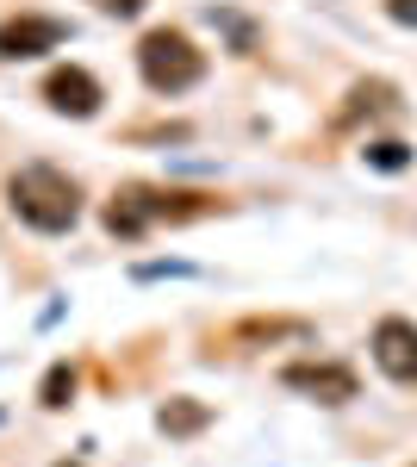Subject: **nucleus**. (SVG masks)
<instances>
[{"mask_svg":"<svg viewBox=\"0 0 417 467\" xmlns=\"http://www.w3.org/2000/svg\"><path fill=\"white\" fill-rule=\"evenodd\" d=\"M6 213L19 224H32V231H44V237H63V231L81 224V187L57 162H26V169L6 175Z\"/></svg>","mask_w":417,"mask_h":467,"instance_id":"1","label":"nucleus"},{"mask_svg":"<svg viewBox=\"0 0 417 467\" xmlns=\"http://www.w3.org/2000/svg\"><path fill=\"white\" fill-rule=\"evenodd\" d=\"M218 213V200L212 193H181V187H119L112 193V206H106V231L119 237V244H138L150 224H187V218H206Z\"/></svg>","mask_w":417,"mask_h":467,"instance_id":"2","label":"nucleus"},{"mask_svg":"<svg viewBox=\"0 0 417 467\" xmlns=\"http://www.w3.org/2000/svg\"><path fill=\"white\" fill-rule=\"evenodd\" d=\"M138 75L150 94H187V88H200L206 81V50L193 44L187 32H174V26H156V32L138 37Z\"/></svg>","mask_w":417,"mask_h":467,"instance_id":"3","label":"nucleus"},{"mask_svg":"<svg viewBox=\"0 0 417 467\" xmlns=\"http://www.w3.org/2000/svg\"><path fill=\"white\" fill-rule=\"evenodd\" d=\"M280 387L318 399V405H349V399L361 393V380H355L349 361H287L280 368Z\"/></svg>","mask_w":417,"mask_h":467,"instance_id":"4","label":"nucleus"},{"mask_svg":"<svg viewBox=\"0 0 417 467\" xmlns=\"http://www.w3.org/2000/svg\"><path fill=\"white\" fill-rule=\"evenodd\" d=\"M368 349H374V368H381L386 380H399V387H417V318H381L374 324V337H368Z\"/></svg>","mask_w":417,"mask_h":467,"instance_id":"5","label":"nucleus"},{"mask_svg":"<svg viewBox=\"0 0 417 467\" xmlns=\"http://www.w3.org/2000/svg\"><path fill=\"white\" fill-rule=\"evenodd\" d=\"M100 100H106V88L81 69V63H63V69L44 75V107L63 112V119H94V112H100Z\"/></svg>","mask_w":417,"mask_h":467,"instance_id":"6","label":"nucleus"},{"mask_svg":"<svg viewBox=\"0 0 417 467\" xmlns=\"http://www.w3.org/2000/svg\"><path fill=\"white\" fill-rule=\"evenodd\" d=\"M69 37L63 19H50V13H13L6 26H0V63H26V57H44V50H57Z\"/></svg>","mask_w":417,"mask_h":467,"instance_id":"7","label":"nucleus"},{"mask_svg":"<svg viewBox=\"0 0 417 467\" xmlns=\"http://www.w3.org/2000/svg\"><path fill=\"white\" fill-rule=\"evenodd\" d=\"M212 424V405H200V399H169V405H162V411H156V431L162 436H181V442H187V436H200Z\"/></svg>","mask_w":417,"mask_h":467,"instance_id":"8","label":"nucleus"},{"mask_svg":"<svg viewBox=\"0 0 417 467\" xmlns=\"http://www.w3.org/2000/svg\"><path fill=\"white\" fill-rule=\"evenodd\" d=\"M392 107H399L392 81H355V88H349V107H343V125H355L361 112L374 119V112H392Z\"/></svg>","mask_w":417,"mask_h":467,"instance_id":"9","label":"nucleus"},{"mask_svg":"<svg viewBox=\"0 0 417 467\" xmlns=\"http://www.w3.org/2000/svg\"><path fill=\"white\" fill-rule=\"evenodd\" d=\"M75 387H81V368H75V361H57V368L44 374V387H37V405H44V411H63L75 399Z\"/></svg>","mask_w":417,"mask_h":467,"instance_id":"10","label":"nucleus"},{"mask_svg":"<svg viewBox=\"0 0 417 467\" xmlns=\"http://www.w3.org/2000/svg\"><path fill=\"white\" fill-rule=\"evenodd\" d=\"M361 162H368V169H386V175H399V169H412V144H399V138H368Z\"/></svg>","mask_w":417,"mask_h":467,"instance_id":"11","label":"nucleus"},{"mask_svg":"<svg viewBox=\"0 0 417 467\" xmlns=\"http://www.w3.org/2000/svg\"><path fill=\"white\" fill-rule=\"evenodd\" d=\"M237 337H244V343H255V337H306V324H299V318H293V324H262V318H255V324H244Z\"/></svg>","mask_w":417,"mask_h":467,"instance_id":"12","label":"nucleus"},{"mask_svg":"<svg viewBox=\"0 0 417 467\" xmlns=\"http://www.w3.org/2000/svg\"><path fill=\"white\" fill-rule=\"evenodd\" d=\"M94 6H100V13H112V19H138L150 0H94Z\"/></svg>","mask_w":417,"mask_h":467,"instance_id":"13","label":"nucleus"},{"mask_svg":"<svg viewBox=\"0 0 417 467\" xmlns=\"http://www.w3.org/2000/svg\"><path fill=\"white\" fill-rule=\"evenodd\" d=\"M386 13H392L399 26H417V0H386Z\"/></svg>","mask_w":417,"mask_h":467,"instance_id":"14","label":"nucleus"},{"mask_svg":"<svg viewBox=\"0 0 417 467\" xmlns=\"http://www.w3.org/2000/svg\"><path fill=\"white\" fill-rule=\"evenodd\" d=\"M57 467H81V462H57Z\"/></svg>","mask_w":417,"mask_h":467,"instance_id":"15","label":"nucleus"},{"mask_svg":"<svg viewBox=\"0 0 417 467\" xmlns=\"http://www.w3.org/2000/svg\"><path fill=\"white\" fill-rule=\"evenodd\" d=\"M412 467H417V462H412Z\"/></svg>","mask_w":417,"mask_h":467,"instance_id":"16","label":"nucleus"}]
</instances>
